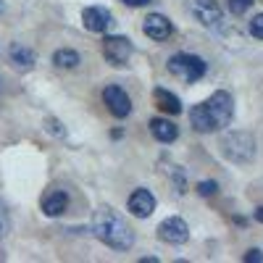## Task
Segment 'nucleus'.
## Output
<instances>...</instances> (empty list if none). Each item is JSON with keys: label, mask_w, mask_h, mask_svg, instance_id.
I'll use <instances>...</instances> for the list:
<instances>
[{"label": "nucleus", "mask_w": 263, "mask_h": 263, "mask_svg": "<svg viewBox=\"0 0 263 263\" xmlns=\"http://www.w3.org/2000/svg\"><path fill=\"white\" fill-rule=\"evenodd\" d=\"M135 53V45H132L129 37H119V34H111L103 40V58L111 63V66H126V61Z\"/></svg>", "instance_id": "423d86ee"}, {"label": "nucleus", "mask_w": 263, "mask_h": 263, "mask_svg": "<svg viewBox=\"0 0 263 263\" xmlns=\"http://www.w3.org/2000/svg\"><path fill=\"white\" fill-rule=\"evenodd\" d=\"M190 13L197 24H203L208 29H218L224 21V13H221V6L216 0H190Z\"/></svg>", "instance_id": "39448f33"}, {"label": "nucleus", "mask_w": 263, "mask_h": 263, "mask_svg": "<svg viewBox=\"0 0 263 263\" xmlns=\"http://www.w3.org/2000/svg\"><path fill=\"white\" fill-rule=\"evenodd\" d=\"M53 63L58 66V69H77V66L82 63V58H79L77 50L63 48V50H55V53H53Z\"/></svg>", "instance_id": "dca6fc26"}, {"label": "nucleus", "mask_w": 263, "mask_h": 263, "mask_svg": "<svg viewBox=\"0 0 263 263\" xmlns=\"http://www.w3.org/2000/svg\"><path fill=\"white\" fill-rule=\"evenodd\" d=\"M245 260H248V263H263V253H260L258 248H253V250L245 253Z\"/></svg>", "instance_id": "412c9836"}, {"label": "nucleus", "mask_w": 263, "mask_h": 263, "mask_svg": "<svg viewBox=\"0 0 263 263\" xmlns=\"http://www.w3.org/2000/svg\"><path fill=\"white\" fill-rule=\"evenodd\" d=\"M103 100L108 105V111H111L116 119H126L132 114V100H129V95L121 90L119 84H108L103 90Z\"/></svg>", "instance_id": "6e6552de"}, {"label": "nucleus", "mask_w": 263, "mask_h": 263, "mask_svg": "<svg viewBox=\"0 0 263 263\" xmlns=\"http://www.w3.org/2000/svg\"><path fill=\"white\" fill-rule=\"evenodd\" d=\"M248 32L255 37V40H263V13H255L248 24Z\"/></svg>", "instance_id": "f3484780"}, {"label": "nucleus", "mask_w": 263, "mask_h": 263, "mask_svg": "<svg viewBox=\"0 0 263 263\" xmlns=\"http://www.w3.org/2000/svg\"><path fill=\"white\" fill-rule=\"evenodd\" d=\"M253 3H255V0H227V6H229V11H232L234 16H242Z\"/></svg>", "instance_id": "a211bd4d"}, {"label": "nucleus", "mask_w": 263, "mask_h": 263, "mask_svg": "<svg viewBox=\"0 0 263 263\" xmlns=\"http://www.w3.org/2000/svg\"><path fill=\"white\" fill-rule=\"evenodd\" d=\"M156 195H153L150 190H145V187H140V190H135L129 195V203H126V208H129V213L135 216V218H147V216H153V211H156Z\"/></svg>", "instance_id": "9d476101"}, {"label": "nucleus", "mask_w": 263, "mask_h": 263, "mask_svg": "<svg viewBox=\"0 0 263 263\" xmlns=\"http://www.w3.org/2000/svg\"><path fill=\"white\" fill-rule=\"evenodd\" d=\"M82 24H84V29L100 34L108 27H114V13L103 6H90V8L82 11Z\"/></svg>", "instance_id": "1a4fd4ad"}, {"label": "nucleus", "mask_w": 263, "mask_h": 263, "mask_svg": "<svg viewBox=\"0 0 263 263\" xmlns=\"http://www.w3.org/2000/svg\"><path fill=\"white\" fill-rule=\"evenodd\" d=\"M205 61L200 55H192V53H177V55H171L168 58V71L174 77H179L182 82L192 84L197 79H203L205 77Z\"/></svg>", "instance_id": "20e7f679"}, {"label": "nucleus", "mask_w": 263, "mask_h": 263, "mask_svg": "<svg viewBox=\"0 0 263 263\" xmlns=\"http://www.w3.org/2000/svg\"><path fill=\"white\" fill-rule=\"evenodd\" d=\"M158 239H163V242H168V245H184L187 239H190L187 221H184V218H179V216H171V218H166V221H161Z\"/></svg>", "instance_id": "0eeeda50"}, {"label": "nucleus", "mask_w": 263, "mask_h": 263, "mask_svg": "<svg viewBox=\"0 0 263 263\" xmlns=\"http://www.w3.org/2000/svg\"><path fill=\"white\" fill-rule=\"evenodd\" d=\"M66 208H69V195H66L63 190H53V192H48L45 197H42V211H45V216H50V218L61 216Z\"/></svg>", "instance_id": "ddd939ff"}, {"label": "nucleus", "mask_w": 263, "mask_h": 263, "mask_svg": "<svg viewBox=\"0 0 263 263\" xmlns=\"http://www.w3.org/2000/svg\"><path fill=\"white\" fill-rule=\"evenodd\" d=\"M124 6H129V8H140V6H147L150 0H121Z\"/></svg>", "instance_id": "4be33fe9"}, {"label": "nucleus", "mask_w": 263, "mask_h": 263, "mask_svg": "<svg viewBox=\"0 0 263 263\" xmlns=\"http://www.w3.org/2000/svg\"><path fill=\"white\" fill-rule=\"evenodd\" d=\"M3 11H6V6H3V3H0V13H3Z\"/></svg>", "instance_id": "b1692460"}, {"label": "nucleus", "mask_w": 263, "mask_h": 263, "mask_svg": "<svg viewBox=\"0 0 263 263\" xmlns=\"http://www.w3.org/2000/svg\"><path fill=\"white\" fill-rule=\"evenodd\" d=\"M150 132H153V137H156L158 142H163V145H168V142H174L179 137V126L174 121H168V119H161V116H156L150 121Z\"/></svg>", "instance_id": "f8f14e48"}, {"label": "nucleus", "mask_w": 263, "mask_h": 263, "mask_svg": "<svg viewBox=\"0 0 263 263\" xmlns=\"http://www.w3.org/2000/svg\"><path fill=\"white\" fill-rule=\"evenodd\" d=\"M11 229V218H8V208L3 205V200H0V239H3Z\"/></svg>", "instance_id": "6ab92c4d"}, {"label": "nucleus", "mask_w": 263, "mask_h": 263, "mask_svg": "<svg viewBox=\"0 0 263 263\" xmlns=\"http://www.w3.org/2000/svg\"><path fill=\"white\" fill-rule=\"evenodd\" d=\"M255 221H260V224H263V205H260V208H255Z\"/></svg>", "instance_id": "5701e85b"}, {"label": "nucleus", "mask_w": 263, "mask_h": 263, "mask_svg": "<svg viewBox=\"0 0 263 263\" xmlns=\"http://www.w3.org/2000/svg\"><path fill=\"white\" fill-rule=\"evenodd\" d=\"M142 32L150 37V40H168L174 34V24H171V18H166L163 13H150L145 21H142Z\"/></svg>", "instance_id": "9b49d317"}, {"label": "nucleus", "mask_w": 263, "mask_h": 263, "mask_svg": "<svg viewBox=\"0 0 263 263\" xmlns=\"http://www.w3.org/2000/svg\"><path fill=\"white\" fill-rule=\"evenodd\" d=\"M92 232L103 245L114 248L119 253H126L135 248V232L124 221V216L114 211L111 205H100L92 213Z\"/></svg>", "instance_id": "f03ea898"}, {"label": "nucleus", "mask_w": 263, "mask_h": 263, "mask_svg": "<svg viewBox=\"0 0 263 263\" xmlns=\"http://www.w3.org/2000/svg\"><path fill=\"white\" fill-rule=\"evenodd\" d=\"M216 190H218V184H216V182H200V184H197V192H200L203 197L216 195Z\"/></svg>", "instance_id": "aec40b11"}, {"label": "nucleus", "mask_w": 263, "mask_h": 263, "mask_svg": "<svg viewBox=\"0 0 263 263\" xmlns=\"http://www.w3.org/2000/svg\"><path fill=\"white\" fill-rule=\"evenodd\" d=\"M232 116H234V100L224 90L213 92L208 100H203V103H197L195 108H190V124H192L195 132H200V135L221 132L224 126H229Z\"/></svg>", "instance_id": "f257e3e1"}, {"label": "nucleus", "mask_w": 263, "mask_h": 263, "mask_svg": "<svg viewBox=\"0 0 263 263\" xmlns=\"http://www.w3.org/2000/svg\"><path fill=\"white\" fill-rule=\"evenodd\" d=\"M221 150H224V158L237 163V166H245L255 158V137L250 132H229L221 140Z\"/></svg>", "instance_id": "7ed1b4c3"}, {"label": "nucleus", "mask_w": 263, "mask_h": 263, "mask_svg": "<svg viewBox=\"0 0 263 263\" xmlns=\"http://www.w3.org/2000/svg\"><path fill=\"white\" fill-rule=\"evenodd\" d=\"M153 100H156V105L161 108L163 114H168V116H179L182 114V100L174 92L163 90V87H158V90L153 92Z\"/></svg>", "instance_id": "4468645a"}, {"label": "nucleus", "mask_w": 263, "mask_h": 263, "mask_svg": "<svg viewBox=\"0 0 263 263\" xmlns=\"http://www.w3.org/2000/svg\"><path fill=\"white\" fill-rule=\"evenodd\" d=\"M11 61H13V66H18V69H32V66H34V53L29 50V48H24V45H18V42H16V45H11Z\"/></svg>", "instance_id": "2eb2a0df"}]
</instances>
